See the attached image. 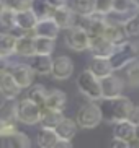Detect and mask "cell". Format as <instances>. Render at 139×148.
<instances>
[{
  "label": "cell",
  "instance_id": "obj_35",
  "mask_svg": "<svg viewBox=\"0 0 139 148\" xmlns=\"http://www.w3.org/2000/svg\"><path fill=\"white\" fill-rule=\"evenodd\" d=\"M111 12H113V0H95V13L106 16Z\"/></svg>",
  "mask_w": 139,
  "mask_h": 148
},
{
  "label": "cell",
  "instance_id": "obj_37",
  "mask_svg": "<svg viewBox=\"0 0 139 148\" xmlns=\"http://www.w3.org/2000/svg\"><path fill=\"white\" fill-rule=\"evenodd\" d=\"M17 132V124H0V135L7 137Z\"/></svg>",
  "mask_w": 139,
  "mask_h": 148
},
{
  "label": "cell",
  "instance_id": "obj_38",
  "mask_svg": "<svg viewBox=\"0 0 139 148\" xmlns=\"http://www.w3.org/2000/svg\"><path fill=\"white\" fill-rule=\"evenodd\" d=\"M108 148H129V142H124V140H120V138H115L111 140Z\"/></svg>",
  "mask_w": 139,
  "mask_h": 148
},
{
  "label": "cell",
  "instance_id": "obj_24",
  "mask_svg": "<svg viewBox=\"0 0 139 148\" xmlns=\"http://www.w3.org/2000/svg\"><path fill=\"white\" fill-rule=\"evenodd\" d=\"M2 140H3V148H31L30 137L18 130L12 135L2 137Z\"/></svg>",
  "mask_w": 139,
  "mask_h": 148
},
{
  "label": "cell",
  "instance_id": "obj_25",
  "mask_svg": "<svg viewBox=\"0 0 139 148\" xmlns=\"http://www.w3.org/2000/svg\"><path fill=\"white\" fill-rule=\"evenodd\" d=\"M17 41L18 38L10 31H5L0 36V57L2 59H7L8 56L15 54V49H17Z\"/></svg>",
  "mask_w": 139,
  "mask_h": 148
},
{
  "label": "cell",
  "instance_id": "obj_30",
  "mask_svg": "<svg viewBox=\"0 0 139 148\" xmlns=\"http://www.w3.org/2000/svg\"><path fill=\"white\" fill-rule=\"evenodd\" d=\"M54 10L56 8H52L48 0H33V12L38 15L39 20L51 18L54 15Z\"/></svg>",
  "mask_w": 139,
  "mask_h": 148
},
{
  "label": "cell",
  "instance_id": "obj_41",
  "mask_svg": "<svg viewBox=\"0 0 139 148\" xmlns=\"http://www.w3.org/2000/svg\"><path fill=\"white\" fill-rule=\"evenodd\" d=\"M129 121H133L134 124H139V106H134V111H133V114H131Z\"/></svg>",
  "mask_w": 139,
  "mask_h": 148
},
{
  "label": "cell",
  "instance_id": "obj_27",
  "mask_svg": "<svg viewBox=\"0 0 139 148\" xmlns=\"http://www.w3.org/2000/svg\"><path fill=\"white\" fill-rule=\"evenodd\" d=\"M70 7L79 16H90L95 13V0H72Z\"/></svg>",
  "mask_w": 139,
  "mask_h": 148
},
{
  "label": "cell",
  "instance_id": "obj_9",
  "mask_svg": "<svg viewBox=\"0 0 139 148\" xmlns=\"http://www.w3.org/2000/svg\"><path fill=\"white\" fill-rule=\"evenodd\" d=\"M10 73L13 75L15 82L22 86V90L33 86V80H35V72L30 67V64H17L10 69Z\"/></svg>",
  "mask_w": 139,
  "mask_h": 148
},
{
  "label": "cell",
  "instance_id": "obj_34",
  "mask_svg": "<svg viewBox=\"0 0 139 148\" xmlns=\"http://www.w3.org/2000/svg\"><path fill=\"white\" fill-rule=\"evenodd\" d=\"M2 5L18 13V12H26L33 8V0H2Z\"/></svg>",
  "mask_w": 139,
  "mask_h": 148
},
{
  "label": "cell",
  "instance_id": "obj_42",
  "mask_svg": "<svg viewBox=\"0 0 139 148\" xmlns=\"http://www.w3.org/2000/svg\"><path fill=\"white\" fill-rule=\"evenodd\" d=\"M129 148H139V140L138 138H133L129 142Z\"/></svg>",
  "mask_w": 139,
  "mask_h": 148
},
{
  "label": "cell",
  "instance_id": "obj_12",
  "mask_svg": "<svg viewBox=\"0 0 139 148\" xmlns=\"http://www.w3.org/2000/svg\"><path fill=\"white\" fill-rule=\"evenodd\" d=\"M88 70H92L100 80L110 77L115 72L111 59H108V57H95V56L92 57L90 64H88Z\"/></svg>",
  "mask_w": 139,
  "mask_h": 148
},
{
  "label": "cell",
  "instance_id": "obj_3",
  "mask_svg": "<svg viewBox=\"0 0 139 148\" xmlns=\"http://www.w3.org/2000/svg\"><path fill=\"white\" fill-rule=\"evenodd\" d=\"M79 127L82 129H95L97 125H100L103 121V111L101 106H98L95 101H90L87 104H83L82 108L77 111L75 116Z\"/></svg>",
  "mask_w": 139,
  "mask_h": 148
},
{
  "label": "cell",
  "instance_id": "obj_32",
  "mask_svg": "<svg viewBox=\"0 0 139 148\" xmlns=\"http://www.w3.org/2000/svg\"><path fill=\"white\" fill-rule=\"evenodd\" d=\"M124 72H126L128 85H131V86H139V62L136 59L124 67Z\"/></svg>",
  "mask_w": 139,
  "mask_h": 148
},
{
  "label": "cell",
  "instance_id": "obj_45",
  "mask_svg": "<svg viewBox=\"0 0 139 148\" xmlns=\"http://www.w3.org/2000/svg\"><path fill=\"white\" fill-rule=\"evenodd\" d=\"M136 60H138V62H139V54H138V57H136Z\"/></svg>",
  "mask_w": 139,
  "mask_h": 148
},
{
  "label": "cell",
  "instance_id": "obj_6",
  "mask_svg": "<svg viewBox=\"0 0 139 148\" xmlns=\"http://www.w3.org/2000/svg\"><path fill=\"white\" fill-rule=\"evenodd\" d=\"M118 51V46L106 38L105 34H90V52L95 57H108L111 59Z\"/></svg>",
  "mask_w": 139,
  "mask_h": 148
},
{
  "label": "cell",
  "instance_id": "obj_22",
  "mask_svg": "<svg viewBox=\"0 0 139 148\" xmlns=\"http://www.w3.org/2000/svg\"><path fill=\"white\" fill-rule=\"evenodd\" d=\"M64 117L65 116L61 112V111H54V109L43 108L39 124H41V127H44V129H56V127L61 124V121Z\"/></svg>",
  "mask_w": 139,
  "mask_h": 148
},
{
  "label": "cell",
  "instance_id": "obj_14",
  "mask_svg": "<svg viewBox=\"0 0 139 148\" xmlns=\"http://www.w3.org/2000/svg\"><path fill=\"white\" fill-rule=\"evenodd\" d=\"M52 64H54V59L51 56L35 54L33 57H30V67L33 69V72L36 75H51Z\"/></svg>",
  "mask_w": 139,
  "mask_h": 148
},
{
  "label": "cell",
  "instance_id": "obj_10",
  "mask_svg": "<svg viewBox=\"0 0 139 148\" xmlns=\"http://www.w3.org/2000/svg\"><path fill=\"white\" fill-rule=\"evenodd\" d=\"M101 88H103V99H113L118 96H123L124 82L121 77L111 73L110 77L101 80Z\"/></svg>",
  "mask_w": 139,
  "mask_h": 148
},
{
  "label": "cell",
  "instance_id": "obj_2",
  "mask_svg": "<svg viewBox=\"0 0 139 148\" xmlns=\"http://www.w3.org/2000/svg\"><path fill=\"white\" fill-rule=\"evenodd\" d=\"M77 88L83 96H87L90 101L103 99V88L101 80L97 77L92 70H83L77 78Z\"/></svg>",
  "mask_w": 139,
  "mask_h": 148
},
{
  "label": "cell",
  "instance_id": "obj_1",
  "mask_svg": "<svg viewBox=\"0 0 139 148\" xmlns=\"http://www.w3.org/2000/svg\"><path fill=\"white\" fill-rule=\"evenodd\" d=\"M101 111H103V117L106 121L111 124H116L120 121H129L131 114L134 111V104L126 96H118L113 99H105Z\"/></svg>",
  "mask_w": 139,
  "mask_h": 148
},
{
  "label": "cell",
  "instance_id": "obj_31",
  "mask_svg": "<svg viewBox=\"0 0 139 148\" xmlns=\"http://www.w3.org/2000/svg\"><path fill=\"white\" fill-rule=\"evenodd\" d=\"M0 23L3 29H13L17 25V12L10 10L8 7L2 5V12H0Z\"/></svg>",
  "mask_w": 139,
  "mask_h": 148
},
{
  "label": "cell",
  "instance_id": "obj_4",
  "mask_svg": "<svg viewBox=\"0 0 139 148\" xmlns=\"http://www.w3.org/2000/svg\"><path fill=\"white\" fill-rule=\"evenodd\" d=\"M65 46L72 49L74 52H83V51H90V33L87 28L75 25L70 29H67L65 34Z\"/></svg>",
  "mask_w": 139,
  "mask_h": 148
},
{
  "label": "cell",
  "instance_id": "obj_36",
  "mask_svg": "<svg viewBox=\"0 0 139 148\" xmlns=\"http://www.w3.org/2000/svg\"><path fill=\"white\" fill-rule=\"evenodd\" d=\"M124 28H126L128 34L129 36H134V34H139V20L138 16H131L126 23H124Z\"/></svg>",
  "mask_w": 139,
  "mask_h": 148
},
{
  "label": "cell",
  "instance_id": "obj_19",
  "mask_svg": "<svg viewBox=\"0 0 139 148\" xmlns=\"http://www.w3.org/2000/svg\"><path fill=\"white\" fill-rule=\"evenodd\" d=\"M65 106H67V95H65L64 91H61V90H57V88H54V90H49L48 93V99H46V104H44V108L48 109H54V111H64Z\"/></svg>",
  "mask_w": 139,
  "mask_h": 148
},
{
  "label": "cell",
  "instance_id": "obj_11",
  "mask_svg": "<svg viewBox=\"0 0 139 148\" xmlns=\"http://www.w3.org/2000/svg\"><path fill=\"white\" fill-rule=\"evenodd\" d=\"M74 73V62L69 56H59L54 59L52 64V78L56 80H67Z\"/></svg>",
  "mask_w": 139,
  "mask_h": 148
},
{
  "label": "cell",
  "instance_id": "obj_21",
  "mask_svg": "<svg viewBox=\"0 0 139 148\" xmlns=\"http://www.w3.org/2000/svg\"><path fill=\"white\" fill-rule=\"evenodd\" d=\"M15 54L22 57H26L30 59L36 54V46H35V36L25 34L22 38H18L17 41V49H15Z\"/></svg>",
  "mask_w": 139,
  "mask_h": 148
},
{
  "label": "cell",
  "instance_id": "obj_13",
  "mask_svg": "<svg viewBox=\"0 0 139 148\" xmlns=\"http://www.w3.org/2000/svg\"><path fill=\"white\" fill-rule=\"evenodd\" d=\"M54 20L57 21V25L61 26V29H70L72 26H75V18L77 13L74 12V8L70 5H64L54 10Z\"/></svg>",
  "mask_w": 139,
  "mask_h": 148
},
{
  "label": "cell",
  "instance_id": "obj_33",
  "mask_svg": "<svg viewBox=\"0 0 139 148\" xmlns=\"http://www.w3.org/2000/svg\"><path fill=\"white\" fill-rule=\"evenodd\" d=\"M138 8L136 0H113V12L123 15H133L131 12Z\"/></svg>",
  "mask_w": 139,
  "mask_h": 148
},
{
  "label": "cell",
  "instance_id": "obj_18",
  "mask_svg": "<svg viewBox=\"0 0 139 148\" xmlns=\"http://www.w3.org/2000/svg\"><path fill=\"white\" fill-rule=\"evenodd\" d=\"M38 21H39L38 15H36L35 12H33V8H31V10H26V12H18L17 13V25H15V26L20 28V29L25 31V33H28V31L35 29Z\"/></svg>",
  "mask_w": 139,
  "mask_h": 148
},
{
  "label": "cell",
  "instance_id": "obj_16",
  "mask_svg": "<svg viewBox=\"0 0 139 148\" xmlns=\"http://www.w3.org/2000/svg\"><path fill=\"white\" fill-rule=\"evenodd\" d=\"M103 34L106 36L111 42L116 44V46H123V44H126L128 39H129V34H128L124 25H111V23H108V21H106V28H105Z\"/></svg>",
  "mask_w": 139,
  "mask_h": 148
},
{
  "label": "cell",
  "instance_id": "obj_20",
  "mask_svg": "<svg viewBox=\"0 0 139 148\" xmlns=\"http://www.w3.org/2000/svg\"><path fill=\"white\" fill-rule=\"evenodd\" d=\"M18 121V103L15 99H5L0 111V124H17Z\"/></svg>",
  "mask_w": 139,
  "mask_h": 148
},
{
  "label": "cell",
  "instance_id": "obj_29",
  "mask_svg": "<svg viewBox=\"0 0 139 148\" xmlns=\"http://www.w3.org/2000/svg\"><path fill=\"white\" fill-rule=\"evenodd\" d=\"M48 93L49 91L43 86V85H33V86L30 88V91H28V98H30L31 101H35L38 106L44 108L46 99H48Z\"/></svg>",
  "mask_w": 139,
  "mask_h": 148
},
{
  "label": "cell",
  "instance_id": "obj_44",
  "mask_svg": "<svg viewBox=\"0 0 139 148\" xmlns=\"http://www.w3.org/2000/svg\"><path fill=\"white\" fill-rule=\"evenodd\" d=\"M136 5H138V10H139V0H136Z\"/></svg>",
  "mask_w": 139,
  "mask_h": 148
},
{
  "label": "cell",
  "instance_id": "obj_40",
  "mask_svg": "<svg viewBox=\"0 0 139 148\" xmlns=\"http://www.w3.org/2000/svg\"><path fill=\"white\" fill-rule=\"evenodd\" d=\"M49 5H51L52 8H59V7H64L67 5V0H48Z\"/></svg>",
  "mask_w": 139,
  "mask_h": 148
},
{
  "label": "cell",
  "instance_id": "obj_26",
  "mask_svg": "<svg viewBox=\"0 0 139 148\" xmlns=\"http://www.w3.org/2000/svg\"><path fill=\"white\" fill-rule=\"evenodd\" d=\"M36 142H38L39 148H54L56 143L59 142V135L56 134L54 129L41 127V130L38 132V137H36Z\"/></svg>",
  "mask_w": 139,
  "mask_h": 148
},
{
  "label": "cell",
  "instance_id": "obj_8",
  "mask_svg": "<svg viewBox=\"0 0 139 148\" xmlns=\"http://www.w3.org/2000/svg\"><path fill=\"white\" fill-rule=\"evenodd\" d=\"M0 91H2V96L5 99H15L22 93V86L15 82V78L10 73L8 69L2 70V75H0Z\"/></svg>",
  "mask_w": 139,
  "mask_h": 148
},
{
  "label": "cell",
  "instance_id": "obj_28",
  "mask_svg": "<svg viewBox=\"0 0 139 148\" xmlns=\"http://www.w3.org/2000/svg\"><path fill=\"white\" fill-rule=\"evenodd\" d=\"M35 46H36V54H43V56H51L56 49V39L51 38H35Z\"/></svg>",
  "mask_w": 139,
  "mask_h": 148
},
{
  "label": "cell",
  "instance_id": "obj_5",
  "mask_svg": "<svg viewBox=\"0 0 139 148\" xmlns=\"http://www.w3.org/2000/svg\"><path fill=\"white\" fill-rule=\"evenodd\" d=\"M41 111L43 108L38 106L35 101H31L28 96L18 101V121L26 125H36L41 121Z\"/></svg>",
  "mask_w": 139,
  "mask_h": 148
},
{
  "label": "cell",
  "instance_id": "obj_39",
  "mask_svg": "<svg viewBox=\"0 0 139 148\" xmlns=\"http://www.w3.org/2000/svg\"><path fill=\"white\" fill-rule=\"evenodd\" d=\"M54 148H74V147H72V142H70V140L59 138V142L56 143V147H54Z\"/></svg>",
  "mask_w": 139,
  "mask_h": 148
},
{
  "label": "cell",
  "instance_id": "obj_43",
  "mask_svg": "<svg viewBox=\"0 0 139 148\" xmlns=\"http://www.w3.org/2000/svg\"><path fill=\"white\" fill-rule=\"evenodd\" d=\"M136 138L139 140V124H136Z\"/></svg>",
  "mask_w": 139,
  "mask_h": 148
},
{
  "label": "cell",
  "instance_id": "obj_17",
  "mask_svg": "<svg viewBox=\"0 0 139 148\" xmlns=\"http://www.w3.org/2000/svg\"><path fill=\"white\" fill-rule=\"evenodd\" d=\"M113 137L124 142L136 138V124L133 121H120L113 124Z\"/></svg>",
  "mask_w": 139,
  "mask_h": 148
},
{
  "label": "cell",
  "instance_id": "obj_7",
  "mask_svg": "<svg viewBox=\"0 0 139 148\" xmlns=\"http://www.w3.org/2000/svg\"><path fill=\"white\" fill-rule=\"evenodd\" d=\"M139 52H136V47L133 44L126 42L123 44V46H118V51L111 56V64H113V69L115 70H121L129 64L133 62L138 57Z\"/></svg>",
  "mask_w": 139,
  "mask_h": 148
},
{
  "label": "cell",
  "instance_id": "obj_15",
  "mask_svg": "<svg viewBox=\"0 0 139 148\" xmlns=\"http://www.w3.org/2000/svg\"><path fill=\"white\" fill-rule=\"evenodd\" d=\"M59 31H61V26L57 25V21L54 20V16L39 20L38 25H36V28H35L36 36H41V38H51V39H56L57 34H59Z\"/></svg>",
  "mask_w": 139,
  "mask_h": 148
},
{
  "label": "cell",
  "instance_id": "obj_23",
  "mask_svg": "<svg viewBox=\"0 0 139 148\" xmlns=\"http://www.w3.org/2000/svg\"><path fill=\"white\" fill-rule=\"evenodd\" d=\"M77 129H79L77 121L69 119V117H64L61 121V124H59L54 130H56V134L59 135V138H62V140H72L75 137V134H77Z\"/></svg>",
  "mask_w": 139,
  "mask_h": 148
}]
</instances>
